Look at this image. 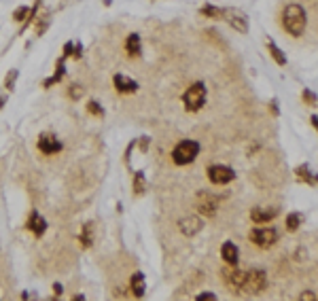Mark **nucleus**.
<instances>
[{
    "label": "nucleus",
    "mask_w": 318,
    "mask_h": 301,
    "mask_svg": "<svg viewBox=\"0 0 318 301\" xmlns=\"http://www.w3.org/2000/svg\"><path fill=\"white\" fill-rule=\"evenodd\" d=\"M282 26L293 36H301L305 30V11L299 5H289L282 11Z\"/></svg>",
    "instance_id": "f257e3e1"
},
{
    "label": "nucleus",
    "mask_w": 318,
    "mask_h": 301,
    "mask_svg": "<svg viewBox=\"0 0 318 301\" xmlns=\"http://www.w3.org/2000/svg\"><path fill=\"white\" fill-rule=\"evenodd\" d=\"M197 153H199V144L193 140H185L181 144H176V149L172 151V159L179 165H187L197 157Z\"/></svg>",
    "instance_id": "f03ea898"
},
{
    "label": "nucleus",
    "mask_w": 318,
    "mask_h": 301,
    "mask_svg": "<svg viewBox=\"0 0 318 301\" xmlns=\"http://www.w3.org/2000/svg\"><path fill=\"white\" fill-rule=\"evenodd\" d=\"M183 102H185V108L187 111H199L206 102V87L204 83H193V85L185 91L183 95Z\"/></svg>",
    "instance_id": "7ed1b4c3"
},
{
    "label": "nucleus",
    "mask_w": 318,
    "mask_h": 301,
    "mask_svg": "<svg viewBox=\"0 0 318 301\" xmlns=\"http://www.w3.org/2000/svg\"><path fill=\"white\" fill-rule=\"evenodd\" d=\"M265 286H267V276H265V272L257 270V272H246L244 284H242L240 291H246V293H251V295H257V293H261Z\"/></svg>",
    "instance_id": "20e7f679"
},
{
    "label": "nucleus",
    "mask_w": 318,
    "mask_h": 301,
    "mask_svg": "<svg viewBox=\"0 0 318 301\" xmlns=\"http://www.w3.org/2000/svg\"><path fill=\"white\" fill-rule=\"evenodd\" d=\"M276 240H278V231L276 229H253L251 231V242L257 244V246H261V248H267V246H272L276 244Z\"/></svg>",
    "instance_id": "39448f33"
},
{
    "label": "nucleus",
    "mask_w": 318,
    "mask_h": 301,
    "mask_svg": "<svg viewBox=\"0 0 318 301\" xmlns=\"http://www.w3.org/2000/svg\"><path fill=\"white\" fill-rule=\"evenodd\" d=\"M208 178L212 180L215 185H227L235 178V172L227 165H212L208 170Z\"/></svg>",
    "instance_id": "423d86ee"
},
{
    "label": "nucleus",
    "mask_w": 318,
    "mask_h": 301,
    "mask_svg": "<svg viewBox=\"0 0 318 301\" xmlns=\"http://www.w3.org/2000/svg\"><path fill=\"white\" fill-rule=\"evenodd\" d=\"M223 15H227V21L231 26L238 30V32H249V21H246V15L242 11H235V9H229V11H223Z\"/></svg>",
    "instance_id": "0eeeda50"
},
{
    "label": "nucleus",
    "mask_w": 318,
    "mask_h": 301,
    "mask_svg": "<svg viewBox=\"0 0 318 301\" xmlns=\"http://www.w3.org/2000/svg\"><path fill=\"white\" fill-rule=\"evenodd\" d=\"M179 227H181V231H183L185 236H195V233L202 231L204 223L199 221L197 216H187V219H183V221L179 223Z\"/></svg>",
    "instance_id": "6e6552de"
},
{
    "label": "nucleus",
    "mask_w": 318,
    "mask_h": 301,
    "mask_svg": "<svg viewBox=\"0 0 318 301\" xmlns=\"http://www.w3.org/2000/svg\"><path fill=\"white\" fill-rule=\"evenodd\" d=\"M115 87L117 91H121V93H132L138 89V83L132 81V79H127L125 75H117L115 77Z\"/></svg>",
    "instance_id": "1a4fd4ad"
},
{
    "label": "nucleus",
    "mask_w": 318,
    "mask_h": 301,
    "mask_svg": "<svg viewBox=\"0 0 318 301\" xmlns=\"http://www.w3.org/2000/svg\"><path fill=\"white\" fill-rule=\"evenodd\" d=\"M276 214H278V208H255L251 212V219L255 223H267V221H272Z\"/></svg>",
    "instance_id": "9d476101"
},
{
    "label": "nucleus",
    "mask_w": 318,
    "mask_h": 301,
    "mask_svg": "<svg viewBox=\"0 0 318 301\" xmlns=\"http://www.w3.org/2000/svg\"><path fill=\"white\" fill-rule=\"evenodd\" d=\"M39 149L43 153H47V155H53V153H57L62 149V144L57 142V138H53V136H43L39 140Z\"/></svg>",
    "instance_id": "9b49d317"
},
{
    "label": "nucleus",
    "mask_w": 318,
    "mask_h": 301,
    "mask_svg": "<svg viewBox=\"0 0 318 301\" xmlns=\"http://www.w3.org/2000/svg\"><path fill=\"white\" fill-rule=\"evenodd\" d=\"M223 259H225L229 265H235V263H238L240 250H238V246H235L233 242H225V244H223Z\"/></svg>",
    "instance_id": "f8f14e48"
},
{
    "label": "nucleus",
    "mask_w": 318,
    "mask_h": 301,
    "mask_svg": "<svg viewBox=\"0 0 318 301\" xmlns=\"http://www.w3.org/2000/svg\"><path fill=\"white\" fill-rule=\"evenodd\" d=\"M244 276L246 272H240V270H231V272H225V280L231 288H235V291H240L242 284H244Z\"/></svg>",
    "instance_id": "ddd939ff"
},
{
    "label": "nucleus",
    "mask_w": 318,
    "mask_h": 301,
    "mask_svg": "<svg viewBox=\"0 0 318 301\" xmlns=\"http://www.w3.org/2000/svg\"><path fill=\"white\" fill-rule=\"evenodd\" d=\"M197 208L202 210L206 216L215 214V212H217V199H215V197H210V195H204V197H202V202H199V206H197Z\"/></svg>",
    "instance_id": "4468645a"
},
{
    "label": "nucleus",
    "mask_w": 318,
    "mask_h": 301,
    "mask_svg": "<svg viewBox=\"0 0 318 301\" xmlns=\"http://www.w3.org/2000/svg\"><path fill=\"white\" fill-rule=\"evenodd\" d=\"M125 51L129 55H140V36L138 34H129L125 41Z\"/></svg>",
    "instance_id": "2eb2a0df"
},
{
    "label": "nucleus",
    "mask_w": 318,
    "mask_h": 301,
    "mask_svg": "<svg viewBox=\"0 0 318 301\" xmlns=\"http://www.w3.org/2000/svg\"><path fill=\"white\" fill-rule=\"evenodd\" d=\"M132 291H134L136 297L145 295V278H143V274H136L132 278Z\"/></svg>",
    "instance_id": "dca6fc26"
},
{
    "label": "nucleus",
    "mask_w": 318,
    "mask_h": 301,
    "mask_svg": "<svg viewBox=\"0 0 318 301\" xmlns=\"http://www.w3.org/2000/svg\"><path fill=\"white\" fill-rule=\"evenodd\" d=\"M30 229L37 233V236H41V233L45 231V221L41 219L39 214H32V219H30Z\"/></svg>",
    "instance_id": "f3484780"
},
{
    "label": "nucleus",
    "mask_w": 318,
    "mask_h": 301,
    "mask_svg": "<svg viewBox=\"0 0 318 301\" xmlns=\"http://www.w3.org/2000/svg\"><path fill=\"white\" fill-rule=\"evenodd\" d=\"M267 49H269V53H272V57L276 59V62H278L280 66H285V64H287V57L282 55V51L278 49V47H276L274 43H269V45H267Z\"/></svg>",
    "instance_id": "a211bd4d"
},
{
    "label": "nucleus",
    "mask_w": 318,
    "mask_h": 301,
    "mask_svg": "<svg viewBox=\"0 0 318 301\" xmlns=\"http://www.w3.org/2000/svg\"><path fill=\"white\" fill-rule=\"evenodd\" d=\"M299 221H301L299 214H289V219H287V229H289V231H295L297 227H299Z\"/></svg>",
    "instance_id": "6ab92c4d"
},
{
    "label": "nucleus",
    "mask_w": 318,
    "mask_h": 301,
    "mask_svg": "<svg viewBox=\"0 0 318 301\" xmlns=\"http://www.w3.org/2000/svg\"><path fill=\"white\" fill-rule=\"evenodd\" d=\"M206 15H212V17H221L223 15V11H219V9H212V7H204L202 9Z\"/></svg>",
    "instance_id": "aec40b11"
},
{
    "label": "nucleus",
    "mask_w": 318,
    "mask_h": 301,
    "mask_svg": "<svg viewBox=\"0 0 318 301\" xmlns=\"http://www.w3.org/2000/svg\"><path fill=\"white\" fill-rule=\"evenodd\" d=\"M89 113H93V115H102V111H100V108H98V102H89Z\"/></svg>",
    "instance_id": "412c9836"
},
{
    "label": "nucleus",
    "mask_w": 318,
    "mask_h": 301,
    "mask_svg": "<svg viewBox=\"0 0 318 301\" xmlns=\"http://www.w3.org/2000/svg\"><path fill=\"white\" fill-rule=\"evenodd\" d=\"M197 299H199V301H204V299H215V295H212V293H204V295H197Z\"/></svg>",
    "instance_id": "4be33fe9"
},
{
    "label": "nucleus",
    "mask_w": 318,
    "mask_h": 301,
    "mask_svg": "<svg viewBox=\"0 0 318 301\" xmlns=\"http://www.w3.org/2000/svg\"><path fill=\"white\" fill-rule=\"evenodd\" d=\"M23 15H26V9H19V11H17V13H15V19H21Z\"/></svg>",
    "instance_id": "5701e85b"
},
{
    "label": "nucleus",
    "mask_w": 318,
    "mask_h": 301,
    "mask_svg": "<svg viewBox=\"0 0 318 301\" xmlns=\"http://www.w3.org/2000/svg\"><path fill=\"white\" fill-rule=\"evenodd\" d=\"M301 299H314V295L312 293H305V295H301Z\"/></svg>",
    "instance_id": "b1692460"
}]
</instances>
